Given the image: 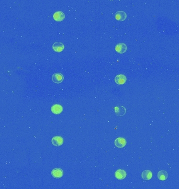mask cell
<instances>
[{
    "mask_svg": "<svg viewBox=\"0 0 179 189\" xmlns=\"http://www.w3.org/2000/svg\"><path fill=\"white\" fill-rule=\"evenodd\" d=\"M127 81V78L123 74H119L115 77V82L118 85H123Z\"/></svg>",
    "mask_w": 179,
    "mask_h": 189,
    "instance_id": "cell-4",
    "label": "cell"
},
{
    "mask_svg": "<svg viewBox=\"0 0 179 189\" xmlns=\"http://www.w3.org/2000/svg\"><path fill=\"white\" fill-rule=\"evenodd\" d=\"M65 48V45L61 42H55L53 45V50L57 53H60Z\"/></svg>",
    "mask_w": 179,
    "mask_h": 189,
    "instance_id": "cell-9",
    "label": "cell"
},
{
    "mask_svg": "<svg viewBox=\"0 0 179 189\" xmlns=\"http://www.w3.org/2000/svg\"><path fill=\"white\" fill-rule=\"evenodd\" d=\"M115 113L117 116H123L125 115L126 109L124 106H118L114 108Z\"/></svg>",
    "mask_w": 179,
    "mask_h": 189,
    "instance_id": "cell-5",
    "label": "cell"
},
{
    "mask_svg": "<svg viewBox=\"0 0 179 189\" xmlns=\"http://www.w3.org/2000/svg\"><path fill=\"white\" fill-rule=\"evenodd\" d=\"M126 176H127V173L125 171L122 169L116 170V172H115V176L116 177L117 179H124L126 177Z\"/></svg>",
    "mask_w": 179,
    "mask_h": 189,
    "instance_id": "cell-12",
    "label": "cell"
},
{
    "mask_svg": "<svg viewBox=\"0 0 179 189\" xmlns=\"http://www.w3.org/2000/svg\"><path fill=\"white\" fill-rule=\"evenodd\" d=\"M115 49L119 54L125 53L127 50V46L124 43H118L116 45Z\"/></svg>",
    "mask_w": 179,
    "mask_h": 189,
    "instance_id": "cell-2",
    "label": "cell"
},
{
    "mask_svg": "<svg viewBox=\"0 0 179 189\" xmlns=\"http://www.w3.org/2000/svg\"><path fill=\"white\" fill-rule=\"evenodd\" d=\"M141 177L144 180H149L152 177V173L150 170H144L141 174Z\"/></svg>",
    "mask_w": 179,
    "mask_h": 189,
    "instance_id": "cell-13",
    "label": "cell"
},
{
    "mask_svg": "<svg viewBox=\"0 0 179 189\" xmlns=\"http://www.w3.org/2000/svg\"><path fill=\"white\" fill-rule=\"evenodd\" d=\"M52 176L56 179H60L63 175V171L60 168H55L51 171Z\"/></svg>",
    "mask_w": 179,
    "mask_h": 189,
    "instance_id": "cell-7",
    "label": "cell"
},
{
    "mask_svg": "<svg viewBox=\"0 0 179 189\" xmlns=\"http://www.w3.org/2000/svg\"><path fill=\"white\" fill-rule=\"evenodd\" d=\"M115 145L117 147L119 148H123L125 146L127 143V142L125 138H117L115 140Z\"/></svg>",
    "mask_w": 179,
    "mask_h": 189,
    "instance_id": "cell-11",
    "label": "cell"
},
{
    "mask_svg": "<svg viewBox=\"0 0 179 189\" xmlns=\"http://www.w3.org/2000/svg\"><path fill=\"white\" fill-rule=\"evenodd\" d=\"M53 18L56 21L61 22L65 18V15L61 11H57L53 14Z\"/></svg>",
    "mask_w": 179,
    "mask_h": 189,
    "instance_id": "cell-8",
    "label": "cell"
},
{
    "mask_svg": "<svg viewBox=\"0 0 179 189\" xmlns=\"http://www.w3.org/2000/svg\"><path fill=\"white\" fill-rule=\"evenodd\" d=\"M51 111L55 115H59L63 112V106L60 104H54L51 107Z\"/></svg>",
    "mask_w": 179,
    "mask_h": 189,
    "instance_id": "cell-1",
    "label": "cell"
},
{
    "mask_svg": "<svg viewBox=\"0 0 179 189\" xmlns=\"http://www.w3.org/2000/svg\"><path fill=\"white\" fill-rule=\"evenodd\" d=\"M51 142L54 146L59 147L63 145V139L60 136H55L51 139Z\"/></svg>",
    "mask_w": 179,
    "mask_h": 189,
    "instance_id": "cell-6",
    "label": "cell"
},
{
    "mask_svg": "<svg viewBox=\"0 0 179 189\" xmlns=\"http://www.w3.org/2000/svg\"><path fill=\"white\" fill-rule=\"evenodd\" d=\"M63 79L64 77L61 73H55L52 76V80L56 84H60L62 82Z\"/></svg>",
    "mask_w": 179,
    "mask_h": 189,
    "instance_id": "cell-3",
    "label": "cell"
},
{
    "mask_svg": "<svg viewBox=\"0 0 179 189\" xmlns=\"http://www.w3.org/2000/svg\"><path fill=\"white\" fill-rule=\"evenodd\" d=\"M115 17L116 20L118 21H124L127 18V14L123 11H119L115 13Z\"/></svg>",
    "mask_w": 179,
    "mask_h": 189,
    "instance_id": "cell-10",
    "label": "cell"
},
{
    "mask_svg": "<svg viewBox=\"0 0 179 189\" xmlns=\"http://www.w3.org/2000/svg\"><path fill=\"white\" fill-rule=\"evenodd\" d=\"M168 177V174L165 170H161L158 173V178L161 181H165Z\"/></svg>",
    "mask_w": 179,
    "mask_h": 189,
    "instance_id": "cell-14",
    "label": "cell"
}]
</instances>
